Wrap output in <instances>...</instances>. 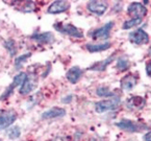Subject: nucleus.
<instances>
[{"label":"nucleus","mask_w":151,"mask_h":141,"mask_svg":"<svg viewBox=\"0 0 151 141\" xmlns=\"http://www.w3.org/2000/svg\"><path fill=\"white\" fill-rule=\"evenodd\" d=\"M3 45H4V47L6 48V50L9 51V54L11 56H15L16 54H17L18 48H17V44H16V42L13 40V39H9V40L4 41Z\"/></svg>","instance_id":"obj_20"},{"label":"nucleus","mask_w":151,"mask_h":141,"mask_svg":"<svg viewBox=\"0 0 151 141\" xmlns=\"http://www.w3.org/2000/svg\"><path fill=\"white\" fill-rule=\"evenodd\" d=\"M107 7H109V4L106 1H89L87 4L88 11L97 16L104 15Z\"/></svg>","instance_id":"obj_9"},{"label":"nucleus","mask_w":151,"mask_h":141,"mask_svg":"<svg viewBox=\"0 0 151 141\" xmlns=\"http://www.w3.org/2000/svg\"><path fill=\"white\" fill-rule=\"evenodd\" d=\"M137 83H138V80L136 78V76L132 74H127L121 80V88L125 91H130L136 87Z\"/></svg>","instance_id":"obj_13"},{"label":"nucleus","mask_w":151,"mask_h":141,"mask_svg":"<svg viewBox=\"0 0 151 141\" xmlns=\"http://www.w3.org/2000/svg\"><path fill=\"white\" fill-rule=\"evenodd\" d=\"M117 69H119L120 71H124V70L128 69L129 67V61L125 56H120L117 60V65H116Z\"/></svg>","instance_id":"obj_23"},{"label":"nucleus","mask_w":151,"mask_h":141,"mask_svg":"<svg viewBox=\"0 0 151 141\" xmlns=\"http://www.w3.org/2000/svg\"><path fill=\"white\" fill-rule=\"evenodd\" d=\"M96 94H97V96H100V97H114L115 96V93L111 92L107 87L97 88Z\"/></svg>","instance_id":"obj_21"},{"label":"nucleus","mask_w":151,"mask_h":141,"mask_svg":"<svg viewBox=\"0 0 151 141\" xmlns=\"http://www.w3.org/2000/svg\"><path fill=\"white\" fill-rule=\"evenodd\" d=\"M129 41L137 45L147 44L149 42V36L142 28H138L129 34Z\"/></svg>","instance_id":"obj_8"},{"label":"nucleus","mask_w":151,"mask_h":141,"mask_svg":"<svg viewBox=\"0 0 151 141\" xmlns=\"http://www.w3.org/2000/svg\"><path fill=\"white\" fill-rule=\"evenodd\" d=\"M17 113L13 110L4 111L0 114V131L7 130L9 127H12L14 122L17 120Z\"/></svg>","instance_id":"obj_6"},{"label":"nucleus","mask_w":151,"mask_h":141,"mask_svg":"<svg viewBox=\"0 0 151 141\" xmlns=\"http://www.w3.org/2000/svg\"><path fill=\"white\" fill-rule=\"evenodd\" d=\"M116 127L120 128L121 130L128 131V132H137L139 129L137 123H134L131 120H128V119H123L120 122H117L116 123Z\"/></svg>","instance_id":"obj_15"},{"label":"nucleus","mask_w":151,"mask_h":141,"mask_svg":"<svg viewBox=\"0 0 151 141\" xmlns=\"http://www.w3.org/2000/svg\"><path fill=\"white\" fill-rule=\"evenodd\" d=\"M120 106V98H111V99H105V101H98L95 103V111L99 114L109 112V111H113L116 110Z\"/></svg>","instance_id":"obj_3"},{"label":"nucleus","mask_w":151,"mask_h":141,"mask_svg":"<svg viewBox=\"0 0 151 141\" xmlns=\"http://www.w3.org/2000/svg\"><path fill=\"white\" fill-rule=\"evenodd\" d=\"M0 141H1V140H0Z\"/></svg>","instance_id":"obj_29"},{"label":"nucleus","mask_w":151,"mask_h":141,"mask_svg":"<svg viewBox=\"0 0 151 141\" xmlns=\"http://www.w3.org/2000/svg\"><path fill=\"white\" fill-rule=\"evenodd\" d=\"M111 46V43H100V44H87L86 48L89 52L94 54V52H100L104 51V50L109 49V47Z\"/></svg>","instance_id":"obj_17"},{"label":"nucleus","mask_w":151,"mask_h":141,"mask_svg":"<svg viewBox=\"0 0 151 141\" xmlns=\"http://www.w3.org/2000/svg\"><path fill=\"white\" fill-rule=\"evenodd\" d=\"M82 73H83V71L78 66H74L68 70V72L66 73V77L71 84H76L81 77Z\"/></svg>","instance_id":"obj_14"},{"label":"nucleus","mask_w":151,"mask_h":141,"mask_svg":"<svg viewBox=\"0 0 151 141\" xmlns=\"http://www.w3.org/2000/svg\"><path fill=\"white\" fill-rule=\"evenodd\" d=\"M145 105V99L141 96H132L127 101V107L131 110H138Z\"/></svg>","instance_id":"obj_16"},{"label":"nucleus","mask_w":151,"mask_h":141,"mask_svg":"<svg viewBox=\"0 0 151 141\" xmlns=\"http://www.w3.org/2000/svg\"><path fill=\"white\" fill-rule=\"evenodd\" d=\"M31 56V52H27V54H21V56H17L15 60V67L17 69L21 68L24 64V62H26L29 58Z\"/></svg>","instance_id":"obj_22"},{"label":"nucleus","mask_w":151,"mask_h":141,"mask_svg":"<svg viewBox=\"0 0 151 141\" xmlns=\"http://www.w3.org/2000/svg\"><path fill=\"white\" fill-rule=\"evenodd\" d=\"M53 27L58 31H60V33H62L64 35H67V36L69 37H72V38H83V33L78 27L74 26V25L70 24V23L58 22L55 23L53 25Z\"/></svg>","instance_id":"obj_1"},{"label":"nucleus","mask_w":151,"mask_h":141,"mask_svg":"<svg viewBox=\"0 0 151 141\" xmlns=\"http://www.w3.org/2000/svg\"><path fill=\"white\" fill-rule=\"evenodd\" d=\"M66 110L63 109V108H58V107H53L51 109L46 110L44 113L42 114V119L44 120H51V119H58V118H62L66 115Z\"/></svg>","instance_id":"obj_12"},{"label":"nucleus","mask_w":151,"mask_h":141,"mask_svg":"<svg viewBox=\"0 0 151 141\" xmlns=\"http://www.w3.org/2000/svg\"><path fill=\"white\" fill-rule=\"evenodd\" d=\"M114 59H115V56H111L109 58H107L106 60L104 61H101V62H97L95 63L94 65L91 66V68L90 69L91 70H94V71H103V70H105V68H106L107 65H109L111 62L114 61Z\"/></svg>","instance_id":"obj_18"},{"label":"nucleus","mask_w":151,"mask_h":141,"mask_svg":"<svg viewBox=\"0 0 151 141\" xmlns=\"http://www.w3.org/2000/svg\"><path fill=\"white\" fill-rule=\"evenodd\" d=\"M33 41L42 45H50L54 42V36L50 31H45V33H36L30 37Z\"/></svg>","instance_id":"obj_11"},{"label":"nucleus","mask_w":151,"mask_h":141,"mask_svg":"<svg viewBox=\"0 0 151 141\" xmlns=\"http://www.w3.org/2000/svg\"><path fill=\"white\" fill-rule=\"evenodd\" d=\"M146 73L149 77H151V61H149L146 65Z\"/></svg>","instance_id":"obj_26"},{"label":"nucleus","mask_w":151,"mask_h":141,"mask_svg":"<svg viewBox=\"0 0 151 141\" xmlns=\"http://www.w3.org/2000/svg\"><path fill=\"white\" fill-rule=\"evenodd\" d=\"M39 78L37 76L36 73H33L32 71L30 72V74H27L26 78L24 80V82L22 83V85L20 86L19 89V93L21 95H28L29 93L33 91L38 87Z\"/></svg>","instance_id":"obj_2"},{"label":"nucleus","mask_w":151,"mask_h":141,"mask_svg":"<svg viewBox=\"0 0 151 141\" xmlns=\"http://www.w3.org/2000/svg\"><path fill=\"white\" fill-rule=\"evenodd\" d=\"M6 136L11 140H17L19 137L21 136V129L18 125H15V127H9L6 131Z\"/></svg>","instance_id":"obj_19"},{"label":"nucleus","mask_w":151,"mask_h":141,"mask_svg":"<svg viewBox=\"0 0 151 141\" xmlns=\"http://www.w3.org/2000/svg\"><path fill=\"white\" fill-rule=\"evenodd\" d=\"M55 141H67V140H65L64 138H58V139H56Z\"/></svg>","instance_id":"obj_28"},{"label":"nucleus","mask_w":151,"mask_h":141,"mask_svg":"<svg viewBox=\"0 0 151 141\" xmlns=\"http://www.w3.org/2000/svg\"><path fill=\"white\" fill-rule=\"evenodd\" d=\"M40 95H41V93H37V94H35V95H32V96L29 98V101H27V103H30V108L31 107H33V106H36L37 105V103H38V101H39V97H40Z\"/></svg>","instance_id":"obj_25"},{"label":"nucleus","mask_w":151,"mask_h":141,"mask_svg":"<svg viewBox=\"0 0 151 141\" xmlns=\"http://www.w3.org/2000/svg\"><path fill=\"white\" fill-rule=\"evenodd\" d=\"M26 76H27V73H25V72H19V73L14 77V80H13V82H12L11 85H9V87L5 89V91L1 94V96H0V101H4V99H6L7 97L11 96L12 93L14 92V90H15L17 87H20V86L22 85V83L24 82V80L26 78Z\"/></svg>","instance_id":"obj_4"},{"label":"nucleus","mask_w":151,"mask_h":141,"mask_svg":"<svg viewBox=\"0 0 151 141\" xmlns=\"http://www.w3.org/2000/svg\"><path fill=\"white\" fill-rule=\"evenodd\" d=\"M142 19H133V18H131L130 20H127V21H125L124 23H123V26H122V28L123 29H130V28H132V27H136V26H138L139 24H141L142 23Z\"/></svg>","instance_id":"obj_24"},{"label":"nucleus","mask_w":151,"mask_h":141,"mask_svg":"<svg viewBox=\"0 0 151 141\" xmlns=\"http://www.w3.org/2000/svg\"><path fill=\"white\" fill-rule=\"evenodd\" d=\"M70 9V2L68 1H64V0H58V1H54L51 4L49 5L47 9V13L52 14V15H56V14H62L67 12Z\"/></svg>","instance_id":"obj_10"},{"label":"nucleus","mask_w":151,"mask_h":141,"mask_svg":"<svg viewBox=\"0 0 151 141\" xmlns=\"http://www.w3.org/2000/svg\"><path fill=\"white\" fill-rule=\"evenodd\" d=\"M144 140L145 141H151V132L147 133L146 135L144 136Z\"/></svg>","instance_id":"obj_27"},{"label":"nucleus","mask_w":151,"mask_h":141,"mask_svg":"<svg viewBox=\"0 0 151 141\" xmlns=\"http://www.w3.org/2000/svg\"><path fill=\"white\" fill-rule=\"evenodd\" d=\"M113 27H114V22L113 21H109V22L105 23L100 28H97L92 31V33H90V36L94 40H106L107 38H109L111 30L113 29Z\"/></svg>","instance_id":"obj_5"},{"label":"nucleus","mask_w":151,"mask_h":141,"mask_svg":"<svg viewBox=\"0 0 151 141\" xmlns=\"http://www.w3.org/2000/svg\"><path fill=\"white\" fill-rule=\"evenodd\" d=\"M127 13L133 19H143L147 15V9L140 2H132L127 7Z\"/></svg>","instance_id":"obj_7"}]
</instances>
